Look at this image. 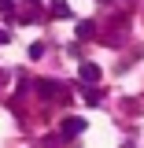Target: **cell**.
Instances as JSON below:
<instances>
[{"label":"cell","mask_w":144,"mask_h":148,"mask_svg":"<svg viewBox=\"0 0 144 148\" xmlns=\"http://www.w3.org/2000/svg\"><path fill=\"white\" fill-rule=\"evenodd\" d=\"M59 133L63 137H78V133H85V119H63V126H59Z\"/></svg>","instance_id":"6da1fadb"},{"label":"cell","mask_w":144,"mask_h":148,"mask_svg":"<svg viewBox=\"0 0 144 148\" xmlns=\"http://www.w3.org/2000/svg\"><path fill=\"white\" fill-rule=\"evenodd\" d=\"M78 78H81V85H96V82H100V67H96V63H81Z\"/></svg>","instance_id":"7a4b0ae2"},{"label":"cell","mask_w":144,"mask_h":148,"mask_svg":"<svg viewBox=\"0 0 144 148\" xmlns=\"http://www.w3.org/2000/svg\"><path fill=\"white\" fill-rule=\"evenodd\" d=\"M37 89H41V96H44V100H52V96H63V85H59V82H48V78H44Z\"/></svg>","instance_id":"3957f363"},{"label":"cell","mask_w":144,"mask_h":148,"mask_svg":"<svg viewBox=\"0 0 144 148\" xmlns=\"http://www.w3.org/2000/svg\"><path fill=\"white\" fill-rule=\"evenodd\" d=\"M74 30H78V37H81V41H89V37L96 34V22H92V18H85V22H78Z\"/></svg>","instance_id":"277c9868"},{"label":"cell","mask_w":144,"mask_h":148,"mask_svg":"<svg viewBox=\"0 0 144 148\" xmlns=\"http://www.w3.org/2000/svg\"><path fill=\"white\" fill-rule=\"evenodd\" d=\"M48 11H52V15H70V8H67V0H48Z\"/></svg>","instance_id":"5b68a950"},{"label":"cell","mask_w":144,"mask_h":148,"mask_svg":"<svg viewBox=\"0 0 144 148\" xmlns=\"http://www.w3.org/2000/svg\"><path fill=\"white\" fill-rule=\"evenodd\" d=\"M81 89H85V85H81ZM85 100H89V104H100V89L89 85V89H85Z\"/></svg>","instance_id":"8992f818"},{"label":"cell","mask_w":144,"mask_h":148,"mask_svg":"<svg viewBox=\"0 0 144 148\" xmlns=\"http://www.w3.org/2000/svg\"><path fill=\"white\" fill-rule=\"evenodd\" d=\"M41 56H44V45H41V41H37V45H30V59H41Z\"/></svg>","instance_id":"52a82bcc"},{"label":"cell","mask_w":144,"mask_h":148,"mask_svg":"<svg viewBox=\"0 0 144 148\" xmlns=\"http://www.w3.org/2000/svg\"><path fill=\"white\" fill-rule=\"evenodd\" d=\"M15 8V0H0V11H11Z\"/></svg>","instance_id":"ba28073f"},{"label":"cell","mask_w":144,"mask_h":148,"mask_svg":"<svg viewBox=\"0 0 144 148\" xmlns=\"http://www.w3.org/2000/svg\"><path fill=\"white\" fill-rule=\"evenodd\" d=\"M8 41H11V34H8V30H0V45H8Z\"/></svg>","instance_id":"9c48e42d"},{"label":"cell","mask_w":144,"mask_h":148,"mask_svg":"<svg viewBox=\"0 0 144 148\" xmlns=\"http://www.w3.org/2000/svg\"><path fill=\"white\" fill-rule=\"evenodd\" d=\"M104 4H107V0H104Z\"/></svg>","instance_id":"30bf717a"}]
</instances>
